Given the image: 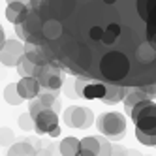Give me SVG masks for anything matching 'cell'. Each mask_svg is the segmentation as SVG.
I'll use <instances>...</instances> for the list:
<instances>
[{"mask_svg":"<svg viewBox=\"0 0 156 156\" xmlns=\"http://www.w3.org/2000/svg\"><path fill=\"white\" fill-rule=\"evenodd\" d=\"M130 117L137 130H141L143 133H149V136H156V104L151 98H145L133 105L130 111Z\"/></svg>","mask_w":156,"mask_h":156,"instance_id":"6da1fadb","label":"cell"},{"mask_svg":"<svg viewBox=\"0 0 156 156\" xmlns=\"http://www.w3.org/2000/svg\"><path fill=\"white\" fill-rule=\"evenodd\" d=\"M96 128L100 130V133L109 139L120 141L126 136V117L117 111H111V113H102L96 119Z\"/></svg>","mask_w":156,"mask_h":156,"instance_id":"7a4b0ae2","label":"cell"},{"mask_svg":"<svg viewBox=\"0 0 156 156\" xmlns=\"http://www.w3.org/2000/svg\"><path fill=\"white\" fill-rule=\"evenodd\" d=\"M34 77L38 79L40 87L43 90H53V92H58L62 85H64V75H62V70L58 66H55L53 62H47V64H38L36 66V72H34Z\"/></svg>","mask_w":156,"mask_h":156,"instance_id":"3957f363","label":"cell"},{"mask_svg":"<svg viewBox=\"0 0 156 156\" xmlns=\"http://www.w3.org/2000/svg\"><path fill=\"white\" fill-rule=\"evenodd\" d=\"M64 124L75 128V130H87L92 126L94 122V113L88 107H81V105H70L64 111Z\"/></svg>","mask_w":156,"mask_h":156,"instance_id":"277c9868","label":"cell"},{"mask_svg":"<svg viewBox=\"0 0 156 156\" xmlns=\"http://www.w3.org/2000/svg\"><path fill=\"white\" fill-rule=\"evenodd\" d=\"M23 55H25V43H21L19 40H13V38L12 40L6 38L2 49H0V62L8 68H13V66H17Z\"/></svg>","mask_w":156,"mask_h":156,"instance_id":"5b68a950","label":"cell"},{"mask_svg":"<svg viewBox=\"0 0 156 156\" xmlns=\"http://www.w3.org/2000/svg\"><path fill=\"white\" fill-rule=\"evenodd\" d=\"M57 124H58V113L51 107H43L34 117V130H36L38 136H45V133Z\"/></svg>","mask_w":156,"mask_h":156,"instance_id":"8992f818","label":"cell"},{"mask_svg":"<svg viewBox=\"0 0 156 156\" xmlns=\"http://www.w3.org/2000/svg\"><path fill=\"white\" fill-rule=\"evenodd\" d=\"M15 85H17V90H19V94H21L23 100H34L41 90V87H40V83H38V79L34 75L21 77V81L15 83Z\"/></svg>","mask_w":156,"mask_h":156,"instance_id":"52a82bcc","label":"cell"},{"mask_svg":"<svg viewBox=\"0 0 156 156\" xmlns=\"http://www.w3.org/2000/svg\"><path fill=\"white\" fill-rule=\"evenodd\" d=\"M30 12V4H25V2H9L8 8H6V19L9 21L12 25H17V23H23L27 19Z\"/></svg>","mask_w":156,"mask_h":156,"instance_id":"ba28073f","label":"cell"},{"mask_svg":"<svg viewBox=\"0 0 156 156\" xmlns=\"http://www.w3.org/2000/svg\"><path fill=\"white\" fill-rule=\"evenodd\" d=\"M126 90L128 87L124 85H115V83H105V94L102 98V102L105 105H115L119 102H122L126 96Z\"/></svg>","mask_w":156,"mask_h":156,"instance_id":"9c48e42d","label":"cell"},{"mask_svg":"<svg viewBox=\"0 0 156 156\" xmlns=\"http://www.w3.org/2000/svg\"><path fill=\"white\" fill-rule=\"evenodd\" d=\"M41 34L47 40V43H53L62 34V23L58 19H55V17H45L43 23H41Z\"/></svg>","mask_w":156,"mask_h":156,"instance_id":"30bf717a","label":"cell"},{"mask_svg":"<svg viewBox=\"0 0 156 156\" xmlns=\"http://www.w3.org/2000/svg\"><path fill=\"white\" fill-rule=\"evenodd\" d=\"M25 55H27V58L32 60L34 64H47V62H51L49 55L45 51V43H43V45H36V43L25 41Z\"/></svg>","mask_w":156,"mask_h":156,"instance_id":"8fae6325","label":"cell"},{"mask_svg":"<svg viewBox=\"0 0 156 156\" xmlns=\"http://www.w3.org/2000/svg\"><path fill=\"white\" fill-rule=\"evenodd\" d=\"M105 94V83L104 81H98V79H88V83L83 88V94L81 98L87 100H102Z\"/></svg>","mask_w":156,"mask_h":156,"instance_id":"7c38bea8","label":"cell"},{"mask_svg":"<svg viewBox=\"0 0 156 156\" xmlns=\"http://www.w3.org/2000/svg\"><path fill=\"white\" fill-rule=\"evenodd\" d=\"M41 23H43V17L40 15V12L30 8L27 19L21 25H23V28H25V34L28 36V34H36V32H40L41 30Z\"/></svg>","mask_w":156,"mask_h":156,"instance_id":"4fadbf2b","label":"cell"},{"mask_svg":"<svg viewBox=\"0 0 156 156\" xmlns=\"http://www.w3.org/2000/svg\"><path fill=\"white\" fill-rule=\"evenodd\" d=\"M145 98H149L147 94H145V90L141 87H128V90H126V96H124V109H126V113L130 115V111H132V107L136 105V104H139L141 100H145ZM152 100V98H151Z\"/></svg>","mask_w":156,"mask_h":156,"instance_id":"5bb4252c","label":"cell"},{"mask_svg":"<svg viewBox=\"0 0 156 156\" xmlns=\"http://www.w3.org/2000/svg\"><path fill=\"white\" fill-rule=\"evenodd\" d=\"M98 151H100V141L96 136L79 139V154L77 156H98Z\"/></svg>","mask_w":156,"mask_h":156,"instance_id":"9a60e30c","label":"cell"},{"mask_svg":"<svg viewBox=\"0 0 156 156\" xmlns=\"http://www.w3.org/2000/svg\"><path fill=\"white\" fill-rule=\"evenodd\" d=\"M8 156H38V149H34V145L28 141L12 143L9 151H8Z\"/></svg>","mask_w":156,"mask_h":156,"instance_id":"2e32d148","label":"cell"},{"mask_svg":"<svg viewBox=\"0 0 156 156\" xmlns=\"http://www.w3.org/2000/svg\"><path fill=\"white\" fill-rule=\"evenodd\" d=\"M58 151L62 156H77L79 154V139L70 136V137H64L58 145Z\"/></svg>","mask_w":156,"mask_h":156,"instance_id":"e0dca14e","label":"cell"},{"mask_svg":"<svg viewBox=\"0 0 156 156\" xmlns=\"http://www.w3.org/2000/svg\"><path fill=\"white\" fill-rule=\"evenodd\" d=\"M40 102L45 105V107H51V109H55L58 113V109H60V100H58V92H53V90H40V94L36 96Z\"/></svg>","mask_w":156,"mask_h":156,"instance_id":"ac0fdd59","label":"cell"},{"mask_svg":"<svg viewBox=\"0 0 156 156\" xmlns=\"http://www.w3.org/2000/svg\"><path fill=\"white\" fill-rule=\"evenodd\" d=\"M4 100H6V104H9V105H21V104L25 102V100L21 98L15 83L6 85V88H4Z\"/></svg>","mask_w":156,"mask_h":156,"instance_id":"d6986e66","label":"cell"},{"mask_svg":"<svg viewBox=\"0 0 156 156\" xmlns=\"http://www.w3.org/2000/svg\"><path fill=\"white\" fill-rule=\"evenodd\" d=\"M36 66H38V64H34L32 60H28L27 55H23V57H21V60L17 62L15 68H17V73H19L21 77H28V75H34Z\"/></svg>","mask_w":156,"mask_h":156,"instance_id":"ffe728a7","label":"cell"},{"mask_svg":"<svg viewBox=\"0 0 156 156\" xmlns=\"http://www.w3.org/2000/svg\"><path fill=\"white\" fill-rule=\"evenodd\" d=\"M156 30V0L147 2V36Z\"/></svg>","mask_w":156,"mask_h":156,"instance_id":"44dd1931","label":"cell"},{"mask_svg":"<svg viewBox=\"0 0 156 156\" xmlns=\"http://www.w3.org/2000/svg\"><path fill=\"white\" fill-rule=\"evenodd\" d=\"M15 141V136H13V130L9 128H0V147H9Z\"/></svg>","mask_w":156,"mask_h":156,"instance_id":"7402d4cb","label":"cell"},{"mask_svg":"<svg viewBox=\"0 0 156 156\" xmlns=\"http://www.w3.org/2000/svg\"><path fill=\"white\" fill-rule=\"evenodd\" d=\"M17 122H19L21 130H25V132L34 130V119H32V115H30V113H23V115H19Z\"/></svg>","mask_w":156,"mask_h":156,"instance_id":"603a6c76","label":"cell"},{"mask_svg":"<svg viewBox=\"0 0 156 156\" xmlns=\"http://www.w3.org/2000/svg\"><path fill=\"white\" fill-rule=\"evenodd\" d=\"M136 137L141 145H145V147H156V136H149V133H143L141 130L136 128Z\"/></svg>","mask_w":156,"mask_h":156,"instance_id":"cb8c5ba5","label":"cell"},{"mask_svg":"<svg viewBox=\"0 0 156 156\" xmlns=\"http://www.w3.org/2000/svg\"><path fill=\"white\" fill-rule=\"evenodd\" d=\"M98 141H100V151H98V156H111V143L107 141L105 136H96Z\"/></svg>","mask_w":156,"mask_h":156,"instance_id":"d4e9b609","label":"cell"},{"mask_svg":"<svg viewBox=\"0 0 156 156\" xmlns=\"http://www.w3.org/2000/svg\"><path fill=\"white\" fill-rule=\"evenodd\" d=\"M141 88L145 90V94H147L149 98H156V81L154 83H149V85H141Z\"/></svg>","mask_w":156,"mask_h":156,"instance_id":"484cf974","label":"cell"},{"mask_svg":"<svg viewBox=\"0 0 156 156\" xmlns=\"http://www.w3.org/2000/svg\"><path fill=\"white\" fill-rule=\"evenodd\" d=\"M128 149H124L122 145H111V156H126Z\"/></svg>","mask_w":156,"mask_h":156,"instance_id":"4316f807","label":"cell"},{"mask_svg":"<svg viewBox=\"0 0 156 156\" xmlns=\"http://www.w3.org/2000/svg\"><path fill=\"white\" fill-rule=\"evenodd\" d=\"M13 28H15V34H17V38H19V40H27V34H25L23 25L17 23V25H13Z\"/></svg>","mask_w":156,"mask_h":156,"instance_id":"83f0119b","label":"cell"},{"mask_svg":"<svg viewBox=\"0 0 156 156\" xmlns=\"http://www.w3.org/2000/svg\"><path fill=\"white\" fill-rule=\"evenodd\" d=\"M60 132H62V130H60V126L57 124V126H53V128L47 132V136H49V137H58V136H60Z\"/></svg>","mask_w":156,"mask_h":156,"instance_id":"f1b7e54d","label":"cell"},{"mask_svg":"<svg viewBox=\"0 0 156 156\" xmlns=\"http://www.w3.org/2000/svg\"><path fill=\"white\" fill-rule=\"evenodd\" d=\"M4 41H6V32H4L2 25H0V49H2V45H4Z\"/></svg>","mask_w":156,"mask_h":156,"instance_id":"f546056e","label":"cell"},{"mask_svg":"<svg viewBox=\"0 0 156 156\" xmlns=\"http://www.w3.org/2000/svg\"><path fill=\"white\" fill-rule=\"evenodd\" d=\"M126 156H143V154H141L139 151H133V149H130V151L126 152Z\"/></svg>","mask_w":156,"mask_h":156,"instance_id":"4dcf8cb0","label":"cell"},{"mask_svg":"<svg viewBox=\"0 0 156 156\" xmlns=\"http://www.w3.org/2000/svg\"><path fill=\"white\" fill-rule=\"evenodd\" d=\"M6 2L9 4V2H25V4H28V0H6Z\"/></svg>","mask_w":156,"mask_h":156,"instance_id":"1f68e13d","label":"cell"}]
</instances>
